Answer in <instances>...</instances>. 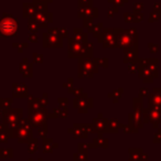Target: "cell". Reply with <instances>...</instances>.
Wrapping results in <instances>:
<instances>
[{"label":"cell","instance_id":"obj_1","mask_svg":"<svg viewBox=\"0 0 161 161\" xmlns=\"http://www.w3.org/2000/svg\"><path fill=\"white\" fill-rule=\"evenodd\" d=\"M18 22L10 14H6L0 20V36L3 38H12L17 34Z\"/></svg>","mask_w":161,"mask_h":161},{"label":"cell","instance_id":"obj_2","mask_svg":"<svg viewBox=\"0 0 161 161\" xmlns=\"http://www.w3.org/2000/svg\"><path fill=\"white\" fill-rule=\"evenodd\" d=\"M97 69L96 61L90 58H84L80 60V77H92L93 73H95Z\"/></svg>","mask_w":161,"mask_h":161},{"label":"cell","instance_id":"obj_3","mask_svg":"<svg viewBox=\"0 0 161 161\" xmlns=\"http://www.w3.org/2000/svg\"><path fill=\"white\" fill-rule=\"evenodd\" d=\"M43 47H62V36L58 31L50 30L49 33L43 34Z\"/></svg>","mask_w":161,"mask_h":161},{"label":"cell","instance_id":"obj_4","mask_svg":"<svg viewBox=\"0 0 161 161\" xmlns=\"http://www.w3.org/2000/svg\"><path fill=\"white\" fill-rule=\"evenodd\" d=\"M47 110L41 108L34 109L30 113V120L34 127H44V125H47Z\"/></svg>","mask_w":161,"mask_h":161},{"label":"cell","instance_id":"obj_5","mask_svg":"<svg viewBox=\"0 0 161 161\" xmlns=\"http://www.w3.org/2000/svg\"><path fill=\"white\" fill-rule=\"evenodd\" d=\"M69 56H80L84 55V44L74 40L69 39Z\"/></svg>","mask_w":161,"mask_h":161},{"label":"cell","instance_id":"obj_6","mask_svg":"<svg viewBox=\"0 0 161 161\" xmlns=\"http://www.w3.org/2000/svg\"><path fill=\"white\" fill-rule=\"evenodd\" d=\"M18 113V109H12V110H8L6 112V124H7L9 127L11 128H17L18 127V124H19V118L20 116L17 115Z\"/></svg>","mask_w":161,"mask_h":161},{"label":"cell","instance_id":"obj_7","mask_svg":"<svg viewBox=\"0 0 161 161\" xmlns=\"http://www.w3.org/2000/svg\"><path fill=\"white\" fill-rule=\"evenodd\" d=\"M14 96H25L28 94V88L25 84H16L14 86Z\"/></svg>","mask_w":161,"mask_h":161},{"label":"cell","instance_id":"obj_8","mask_svg":"<svg viewBox=\"0 0 161 161\" xmlns=\"http://www.w3.org/2000/svg\"><path fill=\"white\" fill-rule=\"evenodd\" d=\"M129 119L130 121L134 120V125L131 126H137V127H142V115L138 114V113H136V114H130L129 115Z\"/></svg>","mask_w":161,"mask_h":161},{"label":"cell","instance_id":"obj_9","mask_svg":"<svg viewBox=\"0 0 161 161\" xmlns=\"http://www.w3.org/2000/svg\"><path fill=\"white\" fill-rule=\"evenodd\" d=\"M135 58H137V51L134 52V49H132V50H130V51H127V54H126L124 61H125V62L130 63V64H132Z\"/></svg>","mask_w":161,"mask_h":161},{"label":"cell","instance_id":"obj_10","mask_svg":"<svg viewBox=\"0 0 161 161\" xmlns=\"http://www.w3.org/2000/svg\"><path fill=\"white\" fill-rule=\"evenodd\" d=\"M28 61L27 60H23V62H22V64H21V66H20V71H21V73L25 75V72H31L32 71V69H31V64H28Z\"/></svg>","mask_w":161,"mask_h":161},{"label":"cell","instance_id":"obj_11","mask_svg":"<svg viewBox=\"0 0 161 161\" xmlns=\"http://www.w3.org/2000/svg\"><path fill=\"white\" fill-rule=\"evenodd\" d=\"M36 150H38V145H36V142H30L29 143V152L33 153V152H36Z\"/></svg>","mask_w":161,"mask_h":161},{"label":"cell","instance_id":"obj_12","mask_svg":"<svg viewBox=\"0 0 161 161\" xmlns=\"http://www.w3.org/2000/svg\"><path fill=\"white\" fill-rule=\"evenodd\" d=\"M29 29L31 32H36L38 31V25L36 22L33 23V21H30L29 22Z\"/></svg>","mask_w":161,"mask_h":161},{"label":"cell","instance_id":"obj_13","mask_svg":"<svg viewBox=\"0 0 161 161\" xmlns=\"http://www.w3.org/2000/svg\"><path fill=\"white\" fill-rule=\"evenodd\" d=\"M102 27H103V25L101 23L99 25H96V27H95V29H92V32L94 33L95 36H97L99 34V31L102 30Z\"/></svg>","mask_w":161,"mask_h":161},{"label":"cell","instance_id":"obj_14","mask_svg":"<svg viewBox=\"0 0 161 161\" xmlns=\"http://www.w3.org/2000/svg\"><path fill=\"white\" fill-rule=\"evenodd\" d=\"M33 60H34V62L41 63V62H42V56L39 55L38 53H34V54H33Z\"/></svg>","mask_w":161,"mask_h":161},{"label":"cell","instance_id":"obj_15","mask_svg":"<svg viewBox=\"0 0 161 161\" xmlns=\"http://www.w3.org/2000/svg\"><path fill=\"white\" fill-rule=\"evenodd\" d=\"M129 71H130V73H136V72H137V64H136V63H132V64L130 65Z\"/></svg>","mask_w":161,"mask_h":161},{"label":"cell","instance_id":"obj_16","mask_svg":"<svg viewBox=\"0 0 161 161\" xmlns=\"http://www.w3.org/2000/svg\"><path fill=\"white\" fill-rule=\"evenodd\" d=\"M158 18H159L158 14H156V12H153V14H150V19H149V21H150V22H151V21H156Z\"/></svg>","mask_w":161,"mask_h":161},{"label":"cell","instance_id":"obj_17","mask_svg":"<svg viewBox=\"0 0 161 161\" xmlns=\"http://www.w3.org/2000/svg\"><path fill=\"white\" fill-rule=\"evenodd\" d=\"M134 8L136 9V11H140V10L143 8V5H142V3H137V5L134 6Z\"/></svg>","mask_w":161,"mask_h":161},{"label":"cell","instance_id":"obj_18","mask_svg":"<svg viewBox=\"0 0 161 161\" xmlns=\"http://www.w3.org/2000/svg\"><path fill=\"white\" fill-rule=\"evenodd\" d=\"M157 44H151V43H150L149 44V49H150V51L151 52H156V50H157Z\"/></svg>","mask_w":161,"mask_h":161},{"label":"cell","instance_id":"obj_19","mask_svg":"<svg viewBox=\"0 0 161 161\" xmlns=\"http://www.w3.org/2000/svg\"><path fill=\"white\" fill-rule=\"evenodd\" d=\"M30 41H31V42H38V38H36V36H34V34L30 36Z\"/></svg>","mask_w":161,"mask_h":161},{"label":"cell","instance_id":"obj_20","mask_svg":"<svg viewBox=\"0 0 161 161\" xmlns=\"http://www.w3.org/2000/svg\"><path fill=\"white\" fill-rule=\"evenodd\" d=\"M49 1H51V0H36V3H49Z\"/></svg>","mask_w":161,"mask_h":161},{"label":"cell","instance_id":"obj_21","mask_svg":"<svg viewBox=\"0 0 161 161\" xmlns=\"http://www.w3.org/2000/svg\"><path fill=\"white\" fill-rule=\"evenodd\" d=\"M39 131H40V136L41 137H44V134L47 135V130H44V129H40Z\"/></svg>","mask_w":161,"mask_h":161},{"label":"cell","instance_id":"obj_22","mask_svg":"<svg viewBox=\"0 0 161 161\" xmlns=\"http://www.w3.org/2000/svg\"><path fill=\"white\" fill-rule=\"evenodd\" d=\"M147 90H146V88H142V90H141L140 91V96H141V95H142V96H145V95L146 94H147Z\"/></svg>","mask_w":161,"mask_h":161},{"label":"cell","instance_id":"obj_23","mask_svg":"<svg viewBox=\"0 0 161 161\" xmlns=\"http://www.w3.org/2000/svg\"><path fill=\"white\" fill-rule=\"evenodd\" d=\"M117 11H118V10H117V8H114V9H113V12H117ZM109 17H113V14H112V12L109 14Z\"/></svg>","mask_w":161,"mask_h":161}]
</instances>
